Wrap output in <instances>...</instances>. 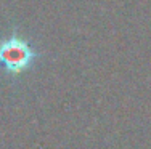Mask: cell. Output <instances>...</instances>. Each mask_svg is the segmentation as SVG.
<instances>
[{
    "label": "cell",
    "mask_w": 151,
    "mask_h": 149,
    "mask_svg": "<svg viewBox=\"0 0 151 149\" xmlns=\"http://www.w3.org/2000/svg\"><path fill=\"white\" fill-rule=\"evenodd\" d=\"M39 58L40 51L18 31H12V34L0 38V69L5 76L12 79L19 77L29 71Z\"/></svg>",
    "instance_id": "obj_1"
}]
</instances>
